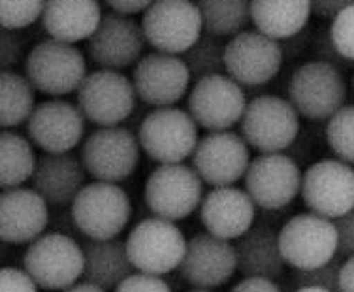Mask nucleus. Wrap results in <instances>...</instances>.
<instances>
[{
  "label": "nucleus",
  "mask_w": 354,
  "mask_h": 292,
  "mask_svg": "<svg viewBox=\"0 0 354 292\" xmlns=\"http://www.w3.org/2000/svg\"><path fill=\"white\" fill-rule=\"evenodd\" d=\"M82 247L85 255L83 279L104 291L117 289L136 270L123 239H87Z\"/></svg>",
  "instance_id": "nucleus-27"
},
{
  "label": "nucleus",
  "mask_w": 354,
  "mask_h": 292,
  "mask_svg": "<svg viewBox=\"0 0 354 292\" xmlns=\"http://www.w3.org/2000/svg\"><path fill=\"white\" fill-rule=\"evenodd\" d=\"M238 272L243 277L277 279L285 272L286 260L279 244V232L272 224H254L234 245Z\"/></svg>",
  "instance_id": "nucleus-26"
},
{
  "label": "nucleus",
  "mask_w": 354,
  "mask_h": 292,
  "mask_svg": "<svg viewBox=\"0 0 354 292\" xmlns=\"http://www.w3.org/2000/svg\"><path fill=\"white\" fill-rule=\"evenodd\" d=\"M75 95L83 116L98 127L123 125L138 108L134 82L119 70L98 69L91 72Z\"/></svg>",
  "instance_id": "nucleus-5"
},
{
  "label": "nucleus",
  "mask_w": 354,
  "mask_h": 292,
  "mask_svg": "<svg viewBox=\"0 0 354 292\" xmlns=\"http://www.w3.org/2000/svg\"><path fill=\"white\" fill-rule=\"evenodd\" d=\"M294 292H330V291H324V289H315V286H309V289H298V291Z\"/></svg>",
  "instance_id": "nucleus-48"
},
{
  "label": "nucleus",
  "mask_w": 354,
  "mask_h": 292,
  "mask_svg": "<svg viewBox=\"0 0 354 292\" xmlns=\"http://www.w3.org/2000/svg\"><path fill=\"white\" fill-rule=\"evenodd\" d=\"M301 198L309 210L337 219L354 208V170L341 158H324L304 174Z\"/></svg>",
  "instance_id": "nucleus-18"
},
{
  "label": "nucleus",
  "mask_w": 354,
  "mask_h": 292,
  "mask_svg": "<svg viewBox=\"0 0 354 292\" xmlns=\"http://www.w3.org/2000/svg\"><path fill=\"white\" fill-rule=\"evenodd\" d=\"M87 117L77 104L51 98L36 106L27 121V134L44 153H68L85 136Z\"/></svg>",
  "instance_id": "nucleus-21"
},
{
  "label": "nucleus",
  "mask_w": 354,
  "mask_h": 292,
  "mask_svg": "<svg viewBox=\"0 0 354 292\" xmlns=\"http://www.w3.org/2000/svg\"><path fill=\"white\" fill-rule=\"evenodd\" d=\"M155 0H104V4L117 14L123 15H138L145 14V10L153 4Z\"/></svg>",
  "instance_id": "nucleus-43"
},
{
  "label": "nucleus",
  "mask_w": 354,
  "mask_h": 292,
  "mask_svg": "<svg viewBox=\"0 0 354 292\" xmlns=\"http://www.w3.org/2000/svg\"><path fill=\"white\" fill-rule=\"evenodd\" d=\"M202 177L192 166L183 163L160 164L145 181V204L155 217L176 223L189 217L202 204Z\"/></svg>",
  "instance_id": "nucleus-9"
},
{
  "label": "nucleus",
  "mask_w": 354,
  "mask_h": 292,
  "mask_svg": "<svg viewBox=\"0 0 354 292\" xmlns=\"http://www.w3.org/2000/svg\"><path fill=\"white\" fill-rule=\"evenodd\" d=\"M288 100L307 121H328L347 102L343 70L322 61L301 62L288 80Z\"/></svg>",
  "instance_id": "nucleus-1"
},
{
  "label": "nucleus",
  "mask_w": 354,
  "mask_h": 292,
  "mask_svg": "<svg viewBox=\"0 0 354 292\" xmlns=\"http://www.w3.org/2000/svg\"><path fill=\"white\" fill-rule=\"evenodd\" d=\"M23 268L44 291H66L83 277V247L62 232L46 234L30 241Z\"/></svg>",
  "instance_id": "nucleus-6"
},
{
  "label": "nucleus",
  "mask_w": 354,
  "mask_h": 292,
  "mask_svg": "<svg viewBox=\"0 0 354 292\" xmlns=\"http://www.w3.org/2000/svg\"><path fill=\"white\" fill-rule=\"evenodd\" d=\"M62 292H106L102 289V286H96L93 285V283H75V285H72L70 289H66V291Z\"/></svg>",
  "instance_id": "nucleus-47"
},
{
  "label": "nucleus",
  "mask_w": 354,
  "mask_h": 292,
  "mask_svg": "<svg viewBox=\"0 0 354 292\" xmlns=\"http://www.w3.org/2000/svg\"><path fill=\"white\" fill-rule=\"evenodd\" d=\"M257 204L247 190L238 187H213L200 204V219L205 230L218 238L238 239L254 223Z\"/></svg>",
  "instance_id": "nucleus-23"
},
{
  "label": "nucleus",
  "mask_w": 354,
  "mask_h": 292,
  "mask_svg": "<svg viewBox=\"0 0 354 292\" xmlns=\"http://www.w3.org/2000/svg\"><path fill=\"white\" fill-rule=\"evenodd\" d=\"M142 15L145 40L160 53L183 55L204 35V21L194 0H155Z\"/></svg>",
  "instance_id": "nucleus-7"
},
{
  "label": "nucleus",
  "mask_w": 354,
  "mask_h": 292,
  "mask_svg": "<svg viewBox=\"0 0 354 292\" xmlns=\"http://www.w3.org/2000/svg\"><path fill=\"white\" fill-rule=\"evenodd\" d=\"M252 25L275 40H286L307 28L313 15L311 0H252Z\"/></svg>",
  "instance_id": "nucleus-28"
},
{
  "label": "nucleus",
  "mask_w": 354,
  "mask_h": 292,
  "mask_svg": "<svg viewBox=\"0 0 354 292\" xmlns=\"http://www.w3.org/2000/svg\"><path fill=\"white\" fill-rule=\"evenodd\" d=\"M204 21V33L234 38L252 23V0H194Z\"/></svg>",
  "instance_id": "nucleus-31"
},
{
  "label": "nucleus",
  "mask_w": 354,
  "mask_h": 292,
  "mask_svg": "<svg viewBox=\"0 0 354 292\" xmlns=\"http://www.w3.org/2000/svg\"><path fill=\"white\" fill-rule=\"evenodd\" d=\"M239 134L259 153H285L300 136V113L288 98L254 96L239 121Z\"/></svg>",
  "instance_id": "nucleus-3"
},
{
  "label": "nucleus",
  "mask_w": 354,
  "mask_h": 292,
  "mask_svg": "<svg viewBox=\"0 0 354 292\" xmlns=\"http://www.w3.org/2000/svg\"><path fill=\"white\" fill-rule=\"evenodd\" d=\"M330 35L335 49L347 61L354 62V4L341 10L330 25Z\"/></svg>",
  "instance_id": "nucleus-36"
},
{
  "label": "nucleus",
  "mask_w": 354,
  "mask_h": 292,
  "mask_svg": "<svg viewBox=\"0 0 354 292\" xmlns=\"http://www.w3.org/2000/svg\"><path fill=\"white\" fill-rule=\"evenodd\" d=\"M38 158L32 143L10 129L0 134V185L2 189H15L27 183L36 170Z\"/></svg>",
  "instance_id": "nucleus-29"
},
{
  "label": "nucleus",
  "mask_w": 354,
  "mask_h": 292,
  "mask_svg": "<svg viewBox=\"0 0 354 292\" xmlns=\"http://www.w3.org/2000/svg\"><path fill=\"white\" fill-rule=\"evenodd\" d=\"M192 292H209V291H200V289H196V291H192Z\"/></svg>",
  "instance_id": "nucleus-49"
},
{
  "label": "nucleus",
  "mask_w": 354,
  "mask_h": 292,
  "mask_svg": "<svg viewBox=\"0 0 354 292\" xmlns=\"http://www.w3.org/2000/svg\"><path fill=\"white\" fill-rule=\"evenodd\" d=\"M25 55V38L19 30L2 28V70H14Z\"/></svg>",
  "instance_id": "nucleus-38"
},
{
  "label": "nucleus",
  "mask_w": 354,
  "mask_h": 292,
  "mask_svg": "<svg viewBox=\"0 0 354 292\" xmlns=\"http://www.w3.org/2000/svg\"><path fill=\"white\" fill-rule=\"evenodd\" d=\"M279 244L286 264L298 270L317 268L337 255V228L332 219L317 213H300L279 230Z\"/></svg>",
  "instance_id": "nucleus-14"
},
{
  "label": "nucleus",
  "mask_w": 354,
  "mask_h": 292,
  "mask_svg": "<svg viewBox=\"0 0 354 292\" xmlns=\"http://www.w3.org/2000/svg\"><path fill=\"white\" fill-rule=\"evenodd\" d=\"M345 257L335 255L330 262L317 268H307V270H298L294 268L292 275L288 277V285L290 289H324L330 292H341L339 277H341V268H343V260Z\"/></svg>",
  "instance_id": "nucleus-34"
},
{
  "label": "nucleus",
  "mask_w": 354,
  "mask_h": 292,
  "mask_svg": "<svg viewBox=\"0 0 354 292\" xmlns=\"http://www.w3.org/2000/svg\"><path fill=\"white\" fill-rule=\"evenodd\" d=\"M49 224L46 198L35 189H2L0 197V236L12 245L35 241Z\"/></svg>",
  "instance_id": "nucleus-22"
},
{
  "label": "nucleus",
  "mask_w": 354,
  "mask_h": 292,
  "mask_svg": "<svg viewBox=\"0 0 354 292\" xmlns=\"http://www.w3.org/2000/svg\"><path fill=\"white\" fill-rule=\"evenodd\" d=\"M25 75L38 93L61 98L82 87L87 77V59L75 44L48 38L27 53Z\"/></svg>",
  "instance_id": "nucleus-2"
},
{
  "label": "nucleus",
  "mask_w": 354,
  "mask_h": 292,
  "mask_svg": "<svg viewBox=\"0 0 354 292\" xmlns=\"http://www.w3.org/2000/svg\"><path fill=\"white\" fill-rule=\"evenodd\" d=\"M300 166L285 153H260L245 174V190L266 211L283 210L301 192Z\"/></svg>",
  "instance_id": "nucleus-15"
},
{
  "label": "nucleus",
  "mask_w": 354,
  "mask_h": 292,
  "mask_svg": "<svg viewBox=\"0 0 354 292\" xmlns=\"http://www.w3.org/2000/svg\"><path fill=\"white\" fill-rule=\"evenodd\" d=\"M102 17L100 0H48L40 21L49 38L77 44L95 35Z\"/></svg>",
  "instance_id": "nucleus-25"
},
{
  "label": "nucleus",
  "mask_w": 354,
  "mask_h": 292,
  "mask_svg": "<svg viewBox=\"0 0 354 292\" xmlns=\"http://www.w3.org/2000/svg\"><path fill=\"white\" fill-rule=\"evenodd\" d=\"M309 42H311V33H309L307 28H304L298 35L286 38V40H281L283 53H285V61H294V59H298V57L306 51V48L309 46Z\"/></svg>",
  "instance_id": "nucleus-42"
},
{
  "label": "nucleus",
  "mask_w": 354,
  "mask_h": 292,
  "mask_svg": "<svg viewBox=\"0 0 354 292\" xmlns=\"http://www.w3.org/2000/svg\"><path fill=\"white\" fill-rule=\"evenodd\" d=\"M87 168L82 156L68 153H44L36 163L30 183L36 192L51 206H66L74 202L85 187Z\"/></svg>",
  "instance_id": "nucleus-24"
},
{
  "label": "nucleus",
  "mask_w": 354,
  "mask_h": 292,
  "mask_svg": "<svg viewBox=\"0 0 354 292\" xmlns=\"http://www.w3.org/2000/svg\"><path fill=\"white\" fill-rule=\"evenodd\" d=\"M115 292H171V289L160 275L132 273L117 286Z\"/></svg>",
  "instance_id": "nucleus-39"
},
{
  "label": "nucleus",
  "mask_w": 354,
  "mask_h": 292,
  "mask_svg": "<svg viewBox=\"0 0 354 292\" xmlns=\"http://www.w3.org/2000/svg\"><path fill=\"white\" fill-rule=\"evenodd\" d=\"M48 0H0L2 28L23 30L41 19Z\"/></svg>",
  "instance_id": "nucleus-35"
},
{
  "label": "nucleus",
  "mask_w": 354,
  "mask_h": 292,
  "mask_svg": "<svg viewBox=\"0 0 354 292\" xmlns=\"http://www.w3.org/2000/svg\"><path fill=\"white\" fill-rule=\"evenodd\" d=\"M326 142L337 158L354 164V104H345L328 119Z\"/></svg>",
  "instance_id": "nucleus-33"
},
{
  "label": "nucleus",
  "mask_w": 354,
  "mask_h": 292,
  "mask_svg": "<svg viewBox=\"0 0 354 292\" xmlns=\"http://www.w3.org/2000/svg\"><path fill=\"white\" fill-rule=\"evenodd\" d=\"M77 230L88 239L117 238L132 215L129 194L117 183L95 181L85 185L72 202Z\"/></svg>",
  "instance_id": "nucleus-8"
},
{
  "label": "nucleus",
  "mask_w": 354,
  "mask_h": 292,
  "mask_svg": "<svg viewBox=\"0 0 354 292\" xmlns=\"http://www.w3.org/2000/svg\"><path fill=\"white\" fill-rule=\"evenodd\" d=\"M138 140L145 155L158 164H177L192 156L198 142V122L176 106L153 108L138 127Z\"/></svg>",
  "instance_id": "nucleus-4"
},
{
  "label": "nucleus",
  "mask_w": 354,
  "mask_h": 292,
  "mask_svg": "<svg viewBox=\"0 0 354 292\" xmlns=\"http://www.w3.org/2000/svg\"><path fill=\"white\" fill-rule=\"evenodd\" d=\"M313 4V14L324 19H334L341 10L353 6L354 0H311Z\"/></svg>",
  "instance_id": "nucleus-44"
},
{
  "label": "nucleus",
  "mask_w": 354,
  "mask_h": 292,
  "mask_svg": "<svg viewBox=\"0 0 354 292\" xmlns=\"http://www.w3.org/2000/svg\"><path fill=\"white\" fill-rule=\"evenodd\" d=\"M238 272V257L228 239L212 232H202L187 241L185 257L179 264L181 277L200 291L225 285Z\"/></svg>",
  "instance_id": "nucleus-20"
},
{
  "label": "nucleus",
  "mask_w": 354,
  "mask_h": 292,
  "mask_svg": "<svg viewBox=\"0 0 354 292\" xmlns=\"http://www.w3.org/2000/svg\"><path fill=\"white\" fill-rule=\"evenodd\" d=\"M341 292H354V257H348L343 262L339 277Z\"/></svg>",
  "instance_id": "nucleus-46"
},
{
  "label": "nucleus",
  "mask_w": 354,
  "mask_h": 292,
  "mask_svg": "<svg viewBox=\"0 0 354 292\" xmlns=\"http://www.w3.org/2000/svg\"><path fill=\"white\" fill-rule=\"evenodd\" d=\"M36 89L27 75L14 70H2L0 77V125L14 129L27 122L36 109Z\"/></svg>",
  "instance_id": "nucleus-30"
},
{
  "label": "nucleus",
  "mask_w": 354,
  "mask_h": 292,
  "mask_svg": "<svg viewBox=\"0 0 354 292\" xmlns=\"http://www.w3.org/2000/svg\"><path fill=\"white\" fill-rule=\"evenodd\" d=\"M181 57L191 70L192 80H202V77L215 74H226L225 38L204 33L198 38L196 44L189 51H185Z\"/></svg>",
  "instance_id": "nucleus-32"
},
{
  "label": "nucleus",
  "mask_w": 354,
  "mask_h": 292,
  "mask_svg": "<svg viewBox=\"0 0 354 292\" xmlns=\"http://www.w3.org/2000/svg\"><path fill=\"white\" fill-rule=\"evenodd\" d=\"M247 96L243 87L228 74H215L196 80L187 100V111L198 127L207 132L230 130L245 113Z\"/></svg>",
  "instance_id": "nucleus-13"
},
{
  "label": "nucleus",
  "mask_w": 354,
  "mask_h": 292,
  "mask_svg": "<svg viewBox=\"0 0 354 292\" xmlns=\"http://www.w3.org/2000/svg\"><path fill=\"white\" fill-rule=\"evenodd\" d=\"M334 224L337 228V255L354 257V208L334 219Z\"/></svg>",
  "instance_id": "nucleus-41"
},
{
  "label": "nucleus",
  "mask_w": 354,
  "mask_h": 292,
  "mask_svg": "<svg viewBox=\"0 0 354 292\" xmlns=\"http://www.w3.org/2000/svg\"><path fill=\"white\" fill-rule=\"evenodd\" d=\"M226 74L241 87H262L277 77L285 53L279 40L260 30H243L226 42Z\"/></svg>",
  "instance_id": "nucleus-12"
},
{
  "label": "nucleus",
  "mask_w": 354,
  "mask_h": 292,
  "mask_svg": "<svg viewBox=\"0 0 354 292\" xmlns=\"http://www.w3.org/2000/svg\"><path fill=\"white\" fill-rule=\"evenodd\" d=\"M127 249L138 272L166 275L181 264L187 239L171 221L153 217L132 228L127 239Z\"/></svg>",
  "instance_id": "nucleus-11"
},
{
  "label": "nucleus",
  "mask_w": 354,
  "mask_h": 292,
  "mask_svg": "<svg viewBox=\"0 0 354 292\" xmlns=\"http://www.w3.org/2000/svg\"><path fill=\"white\" fill-rule=\"evenodd\" d=\"M353 85H354V82H353Z\"/></svg>",
  "instance_id": "nucleus-50"
},
{
  "label": "nucleus",
  "mask_w": 354,
  "mask_h": 292,
  "mask_svg": "<svg viewBox=\"0 0 354 292\" xmlns=\"http://www.w3.org/2000/svg\"><path fill=\"white\" fill-rule=\"evenodd\" d=\"M313 53L317 57V61H322V62H330V64H334L337 69H348L353 62L347 61L343 55L335 49L334 42H332V35H330V28L326 30H322L320 35L315 36L313 40Z\"/></svg>",
  "instance_id": "nucleus-37"
},
{
  "label": "nucleus",
  "mask_w": 354,
  "mask_h": 292,
  "mask_svg": "<svg viewBox=\"0 0 354 292\" xmlns=\"http://www.w3.org/2000/svg\"><path fill=\"white\" fill-rule=\"evenodd\" d=\"M251 164L249 143L232 130L207 132L192 153V168L212 187H230L245 177Z\"/></svg>",
  "instance_id": "nucleus-16"
},
{
  "label": "nucleus",
  "mask_w": 354,
  "mask_h": 292,
  "mask_svg": "<svg viewBox=\"0 0 354 292\" xmlns=\"http://www.w3.org/2000/svg\"><path fill=\"white\" fill-rule=\"evenodd\" d=\"M230 292H281V289L273 283L272 279L245 277Z\"/></svg>",
  "instance_id": "nucleus-45"
},
{
  "label": "nucleus",
  "mask_w": 354,
  "mask_h": 292,
  "mask_svg": "<svg viewBox=\"0 0 354 292\" xmlns=\"http://www.w3.org/2000/svg\"><path fill=\"white\" fill-rule=\"evenodd\" d=\"M147 46L142 23L132 15L104 14L95 35L87 40V55L98 69L124 70L136 66Z\"/></svg>",
  "instance_id": "nucleus-17"
},
{
  "label": "nucleus",
  "mask_w": 354,
  "mask_h": 292,
  "mask_svg": "<svg viewBox=\"0 0 354 292\" xmlns=\"http://www.w3.org/2000/svg\"><path fill=\"white\" fill-rule=\"evenodd\" d=\"M140 140L127 127H100L83 142L82 161L96 181L119 183L134 174L140 163Z\"/></svg>",
  "instance_id": "nucleus-10"
},
{
  "label": "nucleus",
  "mask_w": 354,
  "mask_h": 292,
  "mask_svg": "<svg viewBox=\"0 0 354 292\" xmlns=\"http://www.w3.org/2000/svg\"><path fill=\"white\" fill-rule=\"evenodd\" d=\"M40 286L25 270L4 268L0 272V292H38Z\"/></svg>",
  "instance_id": "nucleus-40"
},
{
  "label": "nucleus",
  "mask_w": 354,
  "mask_h": 292,
  "mask_svg": "<svg viewBox=\"0 0 354 292\" xmlns=\"http://www.w3.org/2000/svg\"><path fill=\"white\" fill-rule=\"evenodd\" d=\"M132 82L138 98L151 108L176 106L191 87L192 75L181 55H143L134 66Z\"/></svg>",
  "instance_id": "nucleus-19"
}]
</instances>
